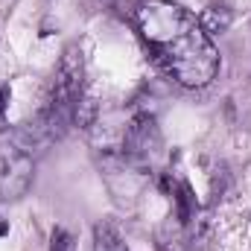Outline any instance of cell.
I'll use <instances>...</instances> for the list:
<instances>
[{
    "mask_svg": "<svg viewBox=\"0 0 251 251\" xmlns=\"http://www.w3.org/2000/svg\"><path fill=\"white\" fill-rule=\"evenodd\" d=\"M137 32L152 50L155 62L184 88H204L216 70L219 53L207 38L201 21L173 0H143L134 9Z\"/></svg>",
    "mask_w": 251,
    "mask_h": 251,
    "instance_id": "1",
    "label": "cell"
},
{
    "mask_svg": "<svg viewBox=\"0 0 251 251\" xmlns=\"http://www.w3.org/2000/svg\"><path fill=\"white\" fill-rule=\"evenodd\" d=\"M161 152V128L158 120L149 114V111H140L134 114L123 131V143H120V155L128 167H149L155 161V155Z\"/></svg>",
    "mask_w": 251,
    "mask_h": 251,
    "instance_id": "2",
    "label": "cell"
},
{
    "mask_svg": "<svg viewBox=\"0 0 251 251\" xmlns=\"http://www.w3.org/2000/svg\"><path fill=\"white\" fill-rule=\"evenodd\" d=\"M35 161L12 137L0 143V201H18L32 184Z\"/></svg>",
    "mask_w": 251,
    "mask_h": 251,
    "instance_id": "3",
    "label": "cell"
},
{
    "mask_svg": "<svg viewBox=\"0 0 251 251\" xmlns=\"http://www.w3.org/2000/svg\"><path fill=\"white\" fill-rule=\"evenodd\" d=\"M94 251H128L123 234L114 222H97L94 225Z\"/></svg>",
    "mask_w": 251,
    "mask_h": 251,
    "instance_id": "4",
    "label": "cell"
},
{
    "mask_svg": "<svg viewBox=\"0 0 251 251\" xmlns=\"http://www.w3.org/2000/svg\"><path fill=\"white\" fill-rule=\"evenodd\" d=\"M176 207H178L176 219L181 225H190V219L196 216V196H193L187 181H178V187H176Z\"/></svg>",
    "mask_w": 251,
    "mask_h": 251,
    "instance_id": "5",
    "label": "cell"
},
{
    "mask_svg": "<svg viewBox=\"0 0 251 251\" xmlns=\"http://www.w3.org/2000/svg\"><path fill=\"white\" fill-rule=\"evenodd\" d=\"M50 251H73V240L64 228L53 231V240H50Z\"/></svg>",
    "mask_w": 251,
    "mask_h": 251,
    "instance_id": "6",
    "label": "cell"
},
{
    "mask_svg": "<svg viewBox=\"0 0 251 251\" xmlns=\"http://www.w3.org/2000/svg\"><path fill=\"white\" fill-rule=\"evenodd\" d=\"M6 108H9V88H0V120H3Z\"/></svg>",
    "mask_w": 251,
    "mask_h": 251,
    "instance_id": "7",
    "label": "cell"
},
{
    "mask_svg": "<svg viewBox=\"0 0 251 251\" xmlns=\"http://www.w3.org/2000/svg\"><path fill=\"white\" fill-rule=\"evenodd\" d=\"M9 234V222L6 219H0V237H6Z\"/></svg>",
    "mask_w": 251,
    "mask_h": 251,
    "instance_id": "8",
    "label": "cell"
}]
</instances>
